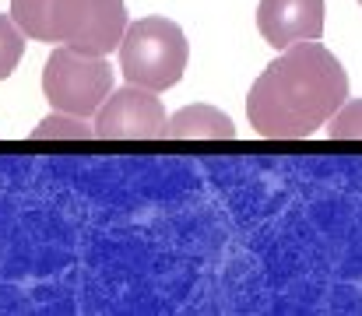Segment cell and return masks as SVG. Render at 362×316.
Segmentation results:
<instances>
[{"label": "cell", "mask_w": 362, "mask_h": 316, "mask_svg": "<svg viewBox=\"0 0 362 316\" xmlns=\"http://www.w3.org/2000/svg\"><path fill=\"white\" fill-rule=\"evenodd\" d=\"M349 99V74L331 49L317 39L288 46L253 81L246 95V116L257 137L303 141L313 137Z\"/></svg>", "instance_id": "6da1fadb"}, {"label": "cell", "mask_w": 362, "mask_h": 316, "mask_svg": "<svg viewBox=\"0 0 362 316\" xmlns=\"http://www.w3.org/2000/svg\"><path fill=\"white\" fill-rule=\"evenodd\" d=\"M88 137H95V123L88 127L85 116H71L60 109L32 130V141H88Z\"/></svg>", "instance_id": "ba28073f"}, {"label": "cell", "mask_w": 362, "mask_h": 316, "mask_svg": "<svg viewBox=\"0 0 362 316\" xmlns=\"http://www.w3.org/2000/svg\"><path fill=\"white\" fill-rule=\"evenodd\" d=\"M42 92L53 103V109H60V112L92 116V112H99V105L113 92V67L95 53L60 46L46 60Z\"/></svg>", "instance_id": "277c9868"}, {"label": "cell", "mask_w": 362, "mask_h": 316, "mask_svg": "<svg viewBox=\"0 0 362 316\" xmlns=\"http://www.w3.org/2000/svg\"><path fill=\"white\" fill-rule=\"evenodd\" d=\"M173 141H236V123L215 105H187L169 119Z\"/></svg>", "instance_id": "52a82bcc"}, {"label": "cell", "mask_w": 362, "mask_h": 316, "mask_svg": "<svg viewBox=\"0 0 362 316\" xmlns=\"http://www.w3.org/2000/svg\"><path fill=\"white\" fill-rule=\"evenodd\" d=\"M21 53H25V32L18 28L14 18L0 14V81L14 74V67L21 64Z\"/></svg>", "instance_id": "9c48e42d"}, {"label": "cell", "mask_w": 362, "mask_h": 316, "mask_svg": "<svg viewBox=\"0 0 362 316\" xmlns=\"http://www.w3.org/2000/svg\"><path fill=\"white\" fill-rule=\"evenodd\" d=\"M187 35L169 18H141L127 25L120 42V71L123 78L148 92L173 88L187 71Z\"/></svg>", "instance_id": "3957f363"}, {"label": "cell", "mask_w": 362, "mask_h": 316, "mask_svg": "<svg viewBox=\"0 0 362 316\" xmlns=\"http://www.w3.org/2000/svg\"><path fill=\"white\" fill-rule=\"evenodd\" d=\"M165 109L148 88H120L95 112V137L103 141H155L165 137Z\"/></svg>", "instance_id": "5b68a950"}, {"label": "cell", "mask_w": 362, "mask_h": 316, "mask_svg": "<svg viewBox=\"0 0 362 316\" xmlns=\"http://www.w3.org/2000/svg\"><path fill=\"white\" fill-rule=\"evenodd\" d=\"M327 137H331V141H362V99L345 103L331 116Z\"/></svg>", "instance_id": "30bf717a"}, {"label": "cell", "mask_w": 362, "mask_h": 316, "mask_svg": "<svg viewBox=\"0 0 362 316\" xmlns=\"http://www.w3.org/2000/svg\"><path fill=\"white\" fill-rule=\"evenodd\" d=\"M359 4H362V0H359Z\"/></svg>", "instance_id": "8fae6325"}, {"label": "cell", "mask_w": 362, "mask_h": 316, "mask_svg": "<svg viewBox=\"0 0 362 316\" xmlns=\"http://www.w3.org/2000/svg\"><path fill=\"white\" fill-rule=\"evenodd\" d=\"M257 28L274 49L324 35V0H260Z\"/></svg>", "instance_id": "8992f818"}, {"label": "cell", "mask_w": 362, "mask_h": 316, "mask_svg": "<svg viewBox=\"0 0 362 316\" xmlns=\"http://www.w3.org/2000/svg\"><path fill=\"white\" fill-rule=\"evenodd\" d=\"M11 18L35 42H64L106 57L127 32L123 0H11Z\"/></svg>", "instance_id": "7a4b0ae2"}]
</instances>
